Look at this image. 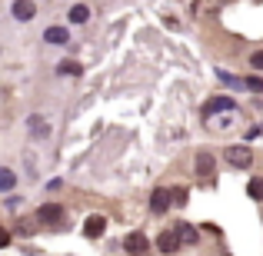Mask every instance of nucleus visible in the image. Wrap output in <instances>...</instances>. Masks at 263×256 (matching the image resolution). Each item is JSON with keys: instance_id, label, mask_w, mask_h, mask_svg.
<instances>
[{"instance_id": "1", "label": "nucleus", "mask_w": 263, "mask_h": 256, "mask_svg": "<svg viewBox=\"0 0 263 256\" xmlns=\"http://www.w3.org/2000/svg\"><path fill=\"white\" fill-rule=\"evenodd\" d=\"M223 156H227V163H230V167H237V170H247L253 163V153L247 147H227Z\"/></svg>"}, {"instance_id": "2", "label": "nucleus", "mask_w": 263, "mask_h": 256, "mask_svg": "<svg viewBox=\"0 0 263 256\" xmlns=\"http://www.w3.org/2000/svg\"><path fill=\"white\" fill-rule=\"evenodd\" d=\"M37 223H44V226H60L64 223V210H60L57 203H44L37 210Z\"/></svg>"}, {"instance_id": "3", "label": "nucleus", "mask_w": 263, "mask_h": 256, "mask_svg": "<svg viewBox=\"0 0 263 256\" xmlns=\"http://www.w3.org/2000/svg\"><path fill=\"white\" fill-rule=\"evenodd\" d=\"M180 246H183V243H180L177 230H163L160 237H157V250H160V253H177Z\"/></svg>"}, {"instance_id": "4", "label": "nucleus", "mask_w": 263, "mask_h": 256, "mask_svg": "<svg viewBox=\"0 0 263 256\" xmlns=\"http://www.w3.org/2000/svg\"><path fill=\"white\" fill-rule=\"evenodd\" d=\"M147 237H143V233H130V237H123V250L127 253H134V256H143L147 253Z\"/></svg>"}, {"instance_id": "5", "label": "nucleus", "mask_w": 263, "mask_h": 256, "mask_svg": "<svg viewBox=\"0 0 263 256\" xmlns=\"http://www.w3.org/2000/svg\"><path fill=\"white\" fill-rule=\"evenodd\" d=\"M103 230H107V220H103V216H90V220H84V237H87V240H100Z\"/></svg>"}, {"instance_id": "6", "label": "nucleus", "mask_w": 263, "mask_h": 256, "mask_svg": "<svg viewBox=\"0 0 263 256\" xmlns=\"http://www.w3.org/2000/svg\"><path fill=\"white\" fill-rule=\"evenodd\" d=\"M44 40L53 44V47H64V44H70V30H67V27H47Z\"/></svg>"}, {"instance_id": "7", "label": "nucleus", "mask_w": 263, "mask_h": 256, "mask_svg": "<svg viewBox=\"0 0 263 256\" xmlns=\"http://www.w3.org/2000/svg\"><path fill=\"white\" fill-rule=\"evenodd\" d=\"M27 127H30V133L37 136V140H47V136H50V127H47V116H40V113H30Z\"/></svg>"}, {"instance_id": "8", "label": "nucleus", "mask_w": 263, "mask_h": 256, "mask_svg": "<svg viewBox=\"0 0 263 256\" xmlns=\"http://www.w3.org/2000/svg\"><path fill=\"white\" fill-rule=\"evenodd\" d=\"M213 170H217L213 153H210V150H200V153H197V173H200V176H213Z\"/></svg>"}, {"instance_id": "9", "label": "nucleus", "mask_w": 263, "mask_h": 256, "mask_svg": "<svg viewBox=\"0 0 263 256\" xmlns=\"http://www.w3.org/2000/svg\"><path fill=\"white\" fill-rule=\"evenodd\" d=\"M150 206H154V213H167L170 206H174V200H170V190H154V196H150Z\"/></svg>"}, {"instance_id": "10", "label": "nucleus", "mask_w": 263, "mask_h": 256, "mask_svg": "<svg viewBox=\"0 0 263 256\" xmlns=\"http://www.w3.org/2000/svg\"><path fill=\"white\" fill-rule=\"evenodd\" d=\"M10 13L17 20H33V13H37V7L30 4V0H13L10 4Z\"/></svg>"}, {"instance_id": "11", "label": "nucleus", "mask_w": 263, "mask_h": 256, "mask_svg": "<svg viewBox=\"0 0 263 256\" xmlns=\"http://www.w3.org/2000/svg\"><path fill=\"white\" fill-rule=\"evenodd\" d=\"M177 230V237H180V243H197L200 240V233H197V226H190V223H180V226H174Z\"/></svg>"}, {"instance_id": "12", "label": "nucleus", "mask_w": 263, "mask_h": 256, "mask_svg": "<svg viewBox=\"0 0 263 256\" xmlns=\"http://www.w3.org/2000/svg\"><path fill=\"white\" fill-rule=\"evenodd\" d=\"M220 110H233V100H230V96H217V100H210L203 107V113L210 116V113H220Z\"/></svg>"}, {"instance_id": "13", "label": "nucleus", "mask_w": 263, "mask_h": 256, "mask_svg": "<svg viewBox=\"0 0 263 256\" xmlns=\"http://www.w3.org/2000/svg\"><path fill=\"white\" fill-rule=\"evenodd\" d=\"M90 20V7L87 4H73L70 7V24H87Z\"/></svg>"}, {"instance_id": "14", "label": "nucleus", "mask_w": 263, "mask_h": 256, "mask_svg": "<svg viewBox=\"0 0 263 256\" xmlns=\"http://www.w3.org/2000/svg\"><path fill=\"white\" fill-rule=\"evenodd\" d=\"M57 73H64V77H77V73H84V67H80L77 60H64V64H57Z\"/></svg>"}, {"instance_id": "15", "label": "nucleus", "mask_w": 263, "mask_h": 256, "mask_svg": "<svg viewBox=\"0 0 263 256\" xmlns=\"http://www.w3.org/2000/svg\"><path fill=\"white\" fill-rule=\"evenodd\" d=\"M13 186H17V176H13V170L0 167V190H4V193H10Z\"/></svg>"}, {"instance_id": "16", "label": "nucleus", "mask_w": 263, "mask_h": 256, "mask_svg": "<svg viewBox=\"0 0 263 256\" xmlns=\"http://www.w3.org/2000/svg\"><path fill=\"white\" fill-rule=\"evenodd\" d=\"M217 80H220L223 87H233V90L243 87V77H233V73H227V70H217Z\"/></svg>"}, {"instance_id": "17", "label": "nucleus", "mask_w": 263, "mask_h": 256, "mask_svg": "<svg viewBox=\"0 0 263 256\" xmlns=\"http://www.w3.org/2000/svg\"><path fill=\"white\" fill-rule=\"evenodd\" d=\"M170 200H174V206H186L190 190H186V186H174V190H170Z\"/></svg>"}, {"instance_id": "18", "label": "nucleus", "mask_w": 263, "mask_h": 256, "mask_svg": "<svg viewBox=\"0 0 263 256\" xmlns=\"http://www.w3.org/2000/svg\"><path fill=\"white\" fill-rule=\"evenodd\" d=\"M247 193H250V200H263V176H253L250 186H247Z\"/></svg>"}, {"instance_id": "19", "label": "nucleus", "mask_w": 263, "mask_h": 256, "mask_svg": "<svg viewBox=\"0 0 263 256\" xmlns=\"http://www.w3.org/2000/svg\"><path fill=\"white\" fill-rule=\"evenodd\" d=\"M243 87H247V90H253V93H263V80H260V77H247V80H243Z\"/></svg>"}, {"instance_id": "20", "label": "nucleus", "mask_w": 263, "mask_h": 256, "mask_svg": "<svg viewBox=\"0 0 263 256\" xmlns=\"http://www.w3.org/2000/svg\"><path fill=\"white\" fill-rule=\"evenodd\" d=\"M250 67H253V70H263V50H257L250 57Z\"/></svg>"}, {"instance_id": "21", "label": "nucleus", "mask_w": 263, "mask_h": 256, "mask_svg": "<svg viewBox=\"0 0 263 256\" xmlns=\"http://www.w3.org/2000/svg\"><path fill=\"white\" fill-rule=\"evenodd\" d=\"M7 243H10V233H7V230H0V246H7Z\"/></svg>"}]
</instances>
